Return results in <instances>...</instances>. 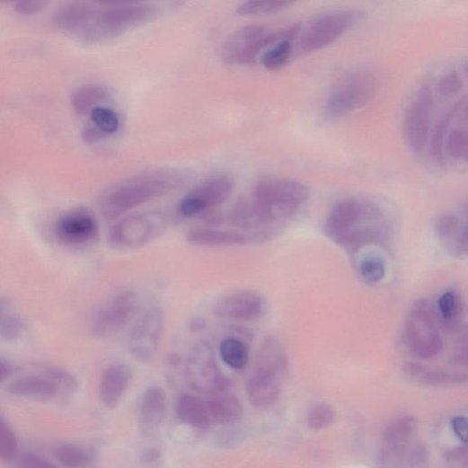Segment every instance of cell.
Masks as SVG:
<instances>
[{
  "label": "cell",
  "instance_id": "1",
  "mask_svg": "<svg viewBox=\"0 0 468 468\" xmlns=\"http://www.w3.org/2000/svg\"><path fill=\"white\" fill-rule=\"evenodd\" d=\"M308 198V189L296 181L263 178L249 196L237 200L229 216L230 225L275 239L298 216Z\"/></svg>",
  "mask_w": 468,
  "mask_h": 468
},
{
  "label": "cell",
  "instance_id": "2",
  "mask_svg": "<svg viewBox=\"0 0 468 468\" xmlns=\"http://www.w3.org/2000/svg\"><path fill=\"white\" fill-rule=\"evenodd\" d=\"M394 231V217L389 207L379 199L364 196L338 200L324 225L327 237L351 253L368 246H387Z\"/></svg>",
  "mask_w": 468,
  "mask_h": 468
},
{
  "label": "cell",
  "instance_id": "3",
  "mask_svg": "<svg viewBox=\"0 0 468 468\" xmlns=\"http://www.w3.org/2000/svg\"><path fill=\"white\" fill-rule=\"evenodd\" d=\"M161 10L152 4H73L63 8L57 23L88 43L108 41L157 18Z\"/></svg>",
  "mask_w": 468,
  "mask_h": 468
},
{
  "label": "cell",
  "instance_id": "4",
  "mask_svg": "<svg viewBox=\"0 0 468 468\" xmlns=\"http://www.w3.org/2000/svg\"><path fill=\"white\" fill-rule=\"evenodd\" d=\"M185 175L175 170H154L128 178L103 192L99 210L103 219L116 221L136 208L179 189Z\"/></svg>",
  "mask_w": 468,
  "mask_h": 468
},
{
  "label": "cell",
  "instance_id": "5",
  "mask_svg": "<svg viewBox=\"0 0 468 468\" xmlns=\"http://www.w3.org/2000/svg\"><path fill=\"white\" fill-rule=\"evenodd\" d=\"M288 371L284 344L276 337H267L258 348L247 384L251 403L258 408L274 404L280 397Z\"/></svg>",
  "mask_w": 468,
  "mask_h": 468
},
{
  "label": "cell",
  "instance_id": "6",
  "mask_svg": "<svg viewBox=\"0 0 468 468\" xmlns=\"http://www.w3.org/2000/svg\"><path fill=\"white\" fill-rule=\"evenodd\" d=\"M444 333L435 302L428 298L415 301L408 312L403 330L408 352L421 360L435 358L444 350Z\"/></svg>",
  "mask_w": 468,
  "mask_h": 468
},
{
  "label": "cell",
  "instance_id": "7",
  "mask_svg": "<svg viewBox=\"0 0 468 468\" xmlns=\"http://www.w3.org/2000/svg\"><path fill=\"white\" fill-rule=\"evenodd\" d=\"M379 86L377 75L370 69H356L344 75L328 96V117L340 119L366 107L376 96Z\"/></svg>",
  "mask_w": 468,
  "mask_h": 468
},
{
  "label": "cell",
  "instance_id": "8",
  "mask_svg": "<svg viewBox=\"0 0 468 468\" xmlns=\"http://www.w3.org/2000/svg\"><path fill=\"white\" fill-rule=\"evenodd\" d=\"M358 11H335L323 13L299 25L295 41L296 55H309L336 42L349 31L362 18Z\"/></svg>",
  "mask_w": 468,
  "mask_h": 468
},
{
  "label": "cell",
  "instance_id": "9",
  "mask_svg": "<svg viewBox=\"0 0 468 468\" xmlns=\"http://www.w3.org/2000/svg\"><path fill=\"white\" fill-rule=\"evenodd\" d=\"M140 298L134 290H122L102 304L92 316L90 332L94 339H110L121 332L137 317Z\"/></svg>",
  "mask_w": 468,
  "mask_h": 468
},
{
  "label": "cell",
  "instance_id": "10",
  "mask_svg": "<svg viewBox=\"0 0 468 468\" xmlns=\"http://www.w3.org/2000/svg\"><path fill=\"white\" fill-rule=\"evenodd\" d=\"M168 225L167 216L160 212L126 216L110 229L109 243L120 251L137 249L161 236Z\"/></svg>",
  "mask_w": 468,
  "mask_h": 468
},
{
  "label": "cell",
  "instance_id": "11",
  "mask_svg": "<svg viewBox=\"0 0 468 468\" xmlns=\"http://www.w3.org/2000/svg\"><path fill=\"white\" fill-rule=\"evenodd\" d=\"M263 25H248L226 39L220 49L221 59L230 66L254 63L282 34Z\"/></svg>",
  "mask_w": 468,
  "mask_h": 468
},
{
  "label": "cell",
  "instance_id": "12",
  "mask_svg": "<svg viewBox=\"0 0 468 468\" xmlns=\"http://www.w3.org/2000/svg\"><path fill=\"white\" fill-rule=\"evenodd\" d=\"M435 92L433 84L426 82L415 93L407 108L403 129L406 142L411 151L424 155L428 149L432 134Z\"/></svg>",
  "mask_w": 468,
  "mask_h": 468
},
{
  "label": "cell",
  "instance_id": "13",
  "mask_svg": "<svg viewBox=\"0 0 468 468\" xmlns=\"http://www.w3.org/2000/svg\"><path fill=\"white\" fill-rule=\"evenodd\" d=\"M186 378L198 393L218 394L227 387L212 345L199 341L190 349L185 366Z\"/></svg>",
  "mask_w": 468,
  "mask_h": 468
},
{
  "label": "cell",
  "instance_id": "14",
  "mask_svg": "<svg viewBox=\"0 0 468 468\" xmlns=\"http://www.w3.org/2000/svg\"><path fill=\"white\" fill-rule=\"evenodd\" d=\"M164 312L161 305L147 307L137 317L128 335L131 356L141 363L151 361L158 353L164 332Z\"/></svg>",
  "mask_w": 468,
  "mask_h": 468
},
{
  "label": "cell",
  "instance_id": "15",
  "mask_svg": "<svg viewBox=\"0 0 468 468\" xmlns=\"http://www.w3.org/2000/svg\"><path fill=\"white\" fill-rule=\"evenodd\" d=\"M234 190V181L226 174L206 179L189 191L179 202L177 211L185 218L207 214L224 204Z\"/></svg>",
  "mask_w": 468,
  "mask_h": 468
},
{
  "label": "cell",
  "instance_id": "16",
  "mask_svg": "<svg viewBox=\"0 0 468 468\" xmlns=\"http://www.w3.org/2000/svg\"><path fill=\"white\" fill-rule=\"evenodd\" d=\"M268 307L263 295L243 289L219 297L213 305V313L220 319L248 322L262 319L267 314Z\"/></svg>",
  "mask_w": 468,
  "mask_h": 468
},
{
  "label": "cell",
  "instance_id": "17",
  "mask_svg": "<svg viewBox=\"0 0 468 468\" xmlns=\"http://www.w3.org/2000/svg\"><path fill=\"white\" fill-rule=\"evenodd\" d=\"M54 234L63 245L84 248L98 240L100 227L93 213L84 208H78L66 213L57 221Z\"/></svg>",
  "mask_w": 468,
  "mask_h": 468
},
{
  "label": "cell",
  "instance_id": "18",
  "mask_svg": "<svg viewBox=\"0 0 468 468\" xmlns=\"http://www.w3.org/2000/svg\"><path fill=\"white\" fill-rule=\"evenodd\" d=\"M189 243L206 248L241 247L266 243L273 238L266 234L211 227L191 229L186 234Z\"/></svg>",
  "mask_w": 468,
  "mask_h": 468
},
{
  "label": "cell",
  "instance_id": "19",
  "mask_svg": "<svg viewBox=\"0 0 468 468\" xmlns=\"http://www.w3.org/2000/svg\"><path fill=\"white\" fill-rule=\"evenodd\" d=\"M436 232L446 250L454 257L467 256L466 210L449 212L441 216L436 225Z\"/></svg>",
  "mask_w": 468,
  "mask_h": 468
},
{
  "label": "cell",
  "instance_id": "20",
  "mask_svg": "<svg viewBox=\"0 0 468 468\" xmlns=\"http://www.w3.org/2000/svg\"><path fill=\"white\" fill-rule=\"evenodd\" d=\"M132 370L128 364L116 362L103 373L99 385L101 402L110 408L117 407L132 381Z\"/></svg>",
  "mask_w": 468,
  "mask_h": 468
},
{
  "label": "cell",
  "instance_id": "21",
  "mask_svg": "<svg viewBox=\"0 0 468 468\" xmlns=\"http://www.w3.org/2000/svg\"><path fill=\"white\" fill-rule=\"evenodd\" d=\"M437 314L446 334H460L465 331L464 302L456 290L442 293L435 302Z\"/></svg>",
  "mask_w": 468,
  "mask_h": 468
},
{
  "label": "cell",
  "instance_id": "22",
  "mask_svg": "<svg viewBox=\"0 0 468 468\" xmlns=\"http://www.w3.org/2000/svg\"><path fill=\"white\" fill-rule=\"evenodd\" d=\"M403 373L411 382L425 386H452L467 383L466 375L431 369L418 362L405 363Z\"/></svg>",
  "mask_w": 468,
  "mask_h": 468
},
{
  "label": "cell",
  "instance_id": "23",
  "mask_svg": "<svg viewBox=\"0 0 468 468\" xmlns=\"http://www.w3.org/2000/svg\"><path fill=\"white\" fill-rule=\"evenodd\" d=\"M298 31L299 25L283 30L281 36L259 58L265 68L277 71L291 61L296 56L295 41Z\"/></svg>",
  "mask_w": 468,
  "mask_h": 468
},
{
  "label": "cell",
  "instance_id": "24",
  "mask_svg": "<svg viewBox=\"0 0 468 468\" xmlns=\"http://www.w3.org/2000/svg\"><path fill=\"white\" fill-rule=\"evenodd\" d=\"M166 394L160 387H149L140 403V424L144 432L151 433L163 425L166 418Z\"/></svg>",
  "mask_w": 468,
  "mask_h": 468
},
{
  "label": "cell",
  "instance_id": "25",
  "mask_svg": "<svg viewBox=\"0 0 468 468\" xmlns=\"http://www.w3.org/2000/svg\"><path fill=\"white\" fill-rule=\"evenodd\" d=\"M59 387L45 373L27 375L13 381L8 387L9 393L24 398L48 400L57 395Z\"/></svg>",
  "mask_w": 468,
  "mask_h": 468
},
{
  "label": "cell",
  "instance_id": "26",
  "mask_svg": "<svg viewBox=\"0 0 468 468\" xmlns=\"http://www.w3.org/2000/svg\"><path fill=\"white\" fill-rule=\"evenodd\" d=\"M114 93L107 85L93 84L77 89L72 97L73 107L77 114L87 115L96 108L107 107Z\"/></svg>",
  "mask_w": 468,
  "mask_h": 468
},
{
  "label": "cell",
  "instance_id": "27",
  "mask_svg": "<svg viewBox=\"0 0 468 468\" xmlns=\"http://www.w3.org/2000/svg\"><path fill=\"white\" fill-rule=\"evenodd\" d=\"M419 422L413 416H403L391 423L384 432L382 448L386 450H401L412 441Z\"/></svg>",
  "mask_w": 468,
  "mask_h": 468
},
{
  "label": "cell",
  "instance_id": "28",
  "mask_svg": "<svg viewBox=\"0 0 468 468\" xmlns=\"http://www.w3.org/2000/svg\"><path fill=\"white\" fill-rule=\"evenodd\" d=\"M176 411L180 421L192 428L203 429L210 424L207 404L194 395H181L177 402Z\"/></svg>",
  "mask_w": 468,
  "mask_h": 468
},
{
  "label": "cell",
  "instance_id": "29",
  "mask_svg": "<svg viewBox=\"0 0 468 468\" xmlns=\"http://www.w3.org/2000/svg\"><path fill=\"white\" fill-rule=\"evenodd\" d=\"M210 419L220 425H231L238 422L243 414L241 402L232 395H218L208 402Z\"/></svg>",
  "mask_w": 468,
  "mask_h": 468
},
{
  "label": "cell",
  "instance_id": "30",
  "mask_svg": "<svg viewBox=\"0 0 468 468\" xmlns=\"http://www.w3.org/2000/svg\"><path fill=\"white\" fill-rule=\"evenodd\" d=\"M25 330V322L10 299L0 297V340H18L22 337Z\"/></svg>",
  "mask_w": 468,
  "mask_h": 468
},
{
  "label": "cell",
  "instance_id": "31",
  "mask_svg": "<svg viewBox=\"0 0 468 468\" xmlns=\"http://www.w3.org/2000/svg\"><path fill=\"white\" fill-rule=\"evenodd\" d=\"M219 353L226 366L234 370H243L250 358V348L246 341L237 337H227L219 346Z\"/></svg>",
  "mask_w": 468,
  "mask_h": 468
},
{
  "label": "cell",
  "instance_id": "32",
  "mask_svg": "<svg viewBox=\"0 0 468 468\" xmlns=\"http://www.w3.org/2000/svg\"><path fill=\"white\" fill-rule=\"evenodd\" d=\"M358 268L361 278L370 285L381 283L387 273L385 258L376 252L364 255L359 260Z\"/></svg>",
  "mask_w": 468,
  "mask_h": 468
},
{
  "label": "cell",
  "instance_id": "33",
  "mask_svg": "<svg viewBox=\"0 0 468 468\" xmlns=\"http://www.w3.org/2000/svg\"><path fill=\"white\" fill-rule=\"evenodd\" d=\"M429 455L427 447L419 442H411L397 457L391 468H428Z\"/></svg>",
  "mask_w": 468,
  "mask_h": 468
},
{
  "label": "cell",
  "instance_id": "34",
  "mask_svg": "<svg viewBox=\"0 0 468 468\" xmlns=\"http://www.w3.org/2000/svg\"><path fill=\"white\" fill-rule=\"evenodd\" d=\"M57 460L66 468H86L91 462L88 453L79 446L63 444L55 452Z\"/></svg>",
  "mask_w": 468,
  "mask_h": 468
},
{
  "label": "cell",
  "instance_id": "35",
  "mask_svg": "<svg viewBox=\"0 0 468 468\" xmlns=\"http://www.w3.org/2000/svg\"><path fill=\"white\" fill-rule=\"evenodd\" d=\"M294 4L286 2H247L238 6L236 13L242 16L255 17L279 13Z\"/></svg>",
  "mask_w": 468,
  "mask_h": 468
},
{
  "label": "cell",
  "instance_id": "36",
  "mask_svg": "<svg viewBox=\"0 0 468 468\" xmlns=\"http://www.w3.org/2000/svg\"><path fill=\"white\" fill-rule=\"evenodd\" d=\"M92 124L102 133L111 136L119 130L120 119L119 114L109 107H99L90 113Z\"/></svg>",
  "mask_w": 468,
  "mask_h": 468
},
{
  "label": "cell",
  "instance_id": "37",
  "mask_svg": "<svg viewBox=\"0 0 468 468\" xmlns=\"http://www.w3.org/2000/svg\"><path fill=\"white\" fill-rule=\"evenodd\" d=\"M464 76L462 71L455 68L446 71L437 84L432 83L435 93L447 99L459 94L464 84Z\"/></svg>",
  "mask_w": 468,
  "mask_h": 468
},
{
  "label": "cell",
  "instance_id": "38",
  "mask_svg": "<svg viewBox=\"0 0 468 468\" xmlns=\"http://www.w3.org/2000/svg\"><path fill=\"white\" fill-rule=\"evenodd\" d=\"M334 409L327 404H319L307 416V426L311 430L321 431L331 427L335 421Z\"/></svg>",
  "mask_w": 468,
  "mask_h": 468
},
{
  "label": "cell",
  "instance_id": "39",
  "mask_svg": "<svg viewBox=\"0 0 468 468\" xmlns=\"http://www.w3.org/2000/svg\"><path fill=\"white\" fill-rule=\"evenodd\" d=\"M17 453V437L12 428L0 419V458L10 461L16 457Z\"/></svg>",
  "mask_w": 468,
  "mask_h": 468
},
{
  "label": "cell",
  "instance_id": "40",
  "mask_svg": "<svg viewBox=\"0 0 468 468\" xmlns=\"http://www.w3.org/2000/svg\"><path fill=\"white\" fill-rule=\"evenodd\" d=\"M141 464L144 468H162L163 465V455L160 448L150 447L141 455Z\"/></svg>",
  "mask_w": 468,
  "mask_h": 468
},
{
  "label": "cell",
  "instance_id": "41",
  "mask_svg": "<svg viewBox=\"0 0 468 468\" xmlns=\"http://www.w3.org/2000/svg\"><path fill=\"white\" fill-rule=\"evenodd\" d=\"M15 468H58L55 464L36 455H26L16 464Z\"/></svg>",
  "mask_w": 468,
  "mask_h": 468
},
{
  "label": "cell",
  "instance_id": "42",
  "mask_svg": "<svg viewBox=\"0 0 468 468\" xmlns=\"http://www.w3.org/2000/svg\"><path fill=\"white\" fill-rule=\"evenodd\" d=\"M450 425L453 432L458 439L465 444L467 440V420L464 416H455V418L452 419Z\"/></svg>",
  "mask_w": 468,
  "mask_h": 468
},
{
  "label": "cell",
  "instance_id": "43",
  "mask_svg": "<svg viewBox=\"0 0 468 468\" xmlns=\"http://www.w3.org/2000/svg\"><path fill=\"white\" fill-rule=\"evenodd\" d=\"M108 136L102 133L92 123L87 125L83 131V138L89 144L97 143Z\"/></svg>",
  "mask_w": 468,
  "mask_h": 468
},
{
  "label": "cell",
  "instance_id": "44",
  "mask_svg": "<svg viewBox=\"0 0 468 468\" xmlns=\"http://www.w3.org/2000/svg\"><path fill=\"white\" fill-rule=\"evenodd\" d=\"M45 6L42 3H21L17 4L16 10L23 14L38 13Z\"/></svg>",
  "mask_w": 468,
  "mask_h": 468
},
{
  "label": "cell",
  "instance_id": "45",
  "mask_svg": "<svg viewBox=\"0 0 468 468\" xmlns=\"http://www.w3.org/2000/svg\"><path fill=\"white\" fill-rule=\"evenodd\" d=\"M466 456V448L464 446L456 447L447 451L445 454V457L450 462H458Z\"/></svg>",
  "mask_w": 468,
  "mask_h": 468
},
{
  "label": "cell",
  "instance_id": "46",
  "mask_svg": "<svg viewBox=\"0 0 468 468\" xmlns=\"http://www.w3.org/2000/svg\"><path fill=\"white\" fill-rule=\"evenodd\" d=\"M13 374L12 364L0 357V383L6 381Z\"/></svg>",
  "mask_w": 468,
  "mask_h": 468
}]
</instances>
